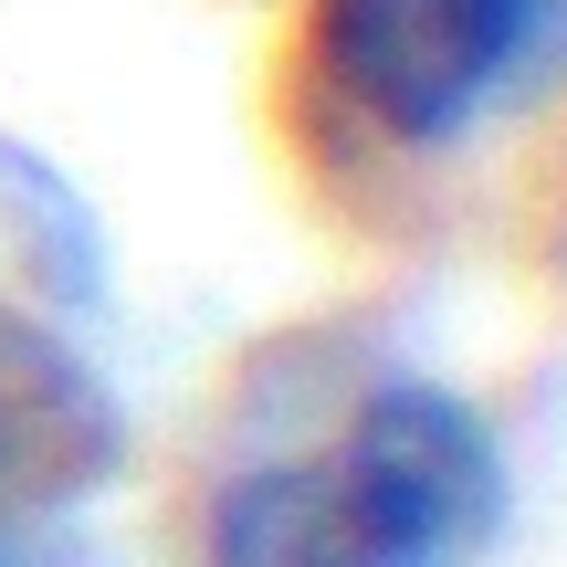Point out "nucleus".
I'll use <instances>...</instances> for the list:
<instances>
[{
    "instance_id": "obj_1",
    "label": "nucleus",
    "mask_w": 567,
    "mask_h": 567,
    "mask_svg": "<svg viewBox=\"0 0 567 567\" xmlns=\"http://www.w3.org/2000/svg\"><path fill=\"white\" fill-rule=\"evenodd\" d=\"M505 442L442 379H389L347 431L210 494L221 567H484L505 536Z\"/></svg>"
},
{
    "instance_id": "obj_2",
    "label": "nucleus",
    "mask_w": 567,
    "mask_h": 567,
    "mask_svg": "<svg viewBox=\"0 0 567 567\" xmlns=\"http://www.w3.org/2000/svg\"><path fill=\"white\" fill-rule=\"evenodd\" d=\"M526 42L536 0H316V84L389 147H452Z\"/></svg>"
}]
</instances>
